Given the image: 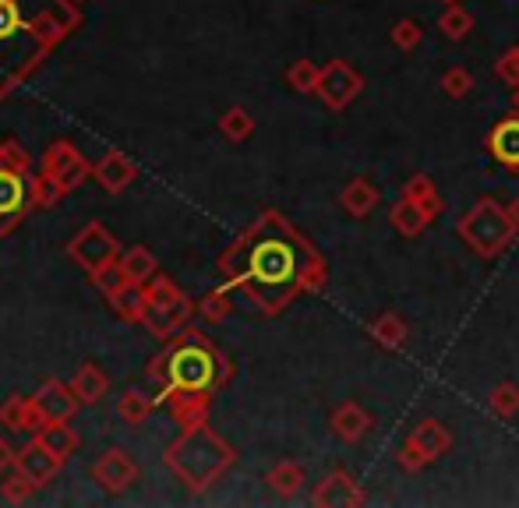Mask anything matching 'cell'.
Returning <instances> with one entry per match:
<instances>
[{
  "label": "cell",
  "instance_id": "6da1fadb",
  "mask_svg": "<svg viewBox=\"0 0 519 508\" xmlns=\"http://www.w3.org/2000/svg\"><path fill=\"white\" fill-rule=\"evenodd\" d=\"M304 265H308V251L294 233H258L248 244V258H244L241 276L251 283L255 297L265 307H279L290 293L301 286Z\"/></svg>",
  "mask_w": 519,
  "mask_h": 508
},
{
  "label": "cell",
  "instance_id": "7a4b0ae2",
  "mask_svg": "<svg viewBox=\"0 0 519 508\" xmlns=\"http://www.w3.org/2000/svg\"><path fill=\"white\" fill-rule=\"evenodd\" d=\"M68 254L75 258L78 265H82L85 272H89V276H99V272H106L110 265H117V258H121V247H117L113 233H106L103 223H89L68 244Z\"/></svg>",
  "mask_w": 519,
  "mask_h": 508
},
{
  "label": "cell",
  "instance_id": "3957f363",
  "mask_svg": "<svg viewBox=\"0 0 519 508\" xmlns=\"http://www.w3.org/2000/svg\"><path fill=\"white\" fill-rule=\"evenodd\" d=\"M145 297H149V307H145L142 322L149 325L156 336H170L177 325L184 322V297L177 293V286L170 279H152V286H145Z\"/></svg>",
  "mask_w": 519,
  "mask_h": 508
},
{
  "label": "cell",
  "instance_id": "277c9868",
  "mask_svg": "<svg viewBox=\"0 0 519 508\" xmlns=\"http://www.w3.org/2000/svg\"><path fill=\"white\" fill-rule=\"evenodd\" d=\"M166 371H170V381L177 389L202 392L216 381V357H212L205 346H181V350L170 357Z\"/></svg>",
  "mask_w": 519,
  "mask_h": 508
},
{
  "label": "cell",
  "instance_id": "5b68a950",
  "mask_svg": "<svg viewBox=\"0 0 519 508\" xmlns=\"http://www.w3.org/2000/svg\"><path fill=\"white\" fill-rule=\"evenodd\" d=\"M46 177L53 180V184L61 187V191H75L78 184H82L85 177H89V163H85L82 156H78L75 149H71L68 142H57L50 152H46Z\"/></svg>",
  "mask_w": 519,
  "mask_h": 508
},
{
  "label": "cell",
  "instance_id": "8992f818",
  "mask_svg": "<svg viewBox=\"0 0 519 508\" xmlns=\"http://www.w3.org/2000/svg\"><path fill=\"white\" fill-rule=\"evenodd\" d=\"M92 477H96L106 491L121 494L138 480V463L124 449H110L106 456H99L96 466H92Z\"/></svg>",
  "mask_w": 519,
  "mask_h": 508
},
{
  "label": "cell",
  "instance_id": "52a82bcc",
  "mask_svg": "<svg viewBox=\"0 0 519 508\" xmlns=\"http://www.w3.org/2000/svg\"><path fill=\"white\" fill-rule=\"evenodd\" d=\"M61 463H64V459H61V456H53V452L46 449V445H43V441H39V438H32L29 445H25V449L18 452V459H15L18 470L29 473V477L36 480L39 487L50 484V480L57 477V470H61Z\"/></svg>",
  "mask_w": 519,
  "mask_h": 508
},
{
  "label": "cell",
  "instance_id": "ba28073f",
  "mask_svg": "<svg viewBox=\"0 0 519 508\" xmlns=\"http://www.w3.org/2000/svg\"><path fill=\"white\" fill-rule=\"evenodd\" d=\"M32 399H36V410L43 413V420H68L78 410V403H82L75 396V389H68L64 381H46V385H39V392Z\"/></svg>",
  "mask_w": 519,
  "mask_h": 508
},
{
  "label": "cell",
  "instance_id": "9c48e42d",
  "mask_svg": "<svg viewBox=\"0 0 519 508\" xmlns=\"http://www.w3.org/2000/svg\"><path fill=\"white\" fill-rule=\"evenodd\" d=\"M92 173H96L99 187H103V191H113V195H117V191H124V187H131V180L138 177L135 163H131L128 156H121V152H106Z\"/></svg>",
  "mask_w": 519,
  "mask_h": 508
},
{
  "label": "cell",
  "instance_id": "30bf717a",
  "mask_svg": "<svg viewBox=\"0 0 519 508\" xmlns=\"http://www.w3.org/2000/svg\"><path fill=\"white\" fill-rule=\"evenodd\" d=\"M0 424L11 427V431H39L46 420H43V413L36 410V399L11 396L8 403L0 406Z\"/></svg>",
  "mask_w": 519,
  "mask_h": 508
},
{
  "label": "cell",
  "instance_id": "8fae6325",
  "mask_svg": "<svg viewBox=\"0 0 519 508\" xmlns=\"http://www.w3.org/2000/svg\"><path fill=\"white\" fill-rule=\"evenodd\" d=\"M36 438L43 441L53 456H61V459L75 456V449H78V434L68 427V420H46V424L36 431Z\"/></svg>",
  "mask_w": 519,
  "mask_h": 508
},
{
  "label": "cell",
  "instance_id": "7c38bea8",
  "mask_svg": "<svg viewBox=\"0 0 519 508\" xmlns=\"http://www.w3.org/2000/svg\"><path fill=\"white\" fill-rule=\"evenodd\" d=\"M71 389H75V396L82 399V403H99V399L106 396V389H110V378H106V371H99V367L89 360V364H82L75 371Z\"/></svg>",
  "mask_w": 519,
  "mask_h": 508
},
{
  "label": "cell",
  "instance_id": "4fadbf2b",
  "mask_svg": "<svg viewBox=\"0 0 519 508\" xmlns=\"http://www.w3.org/2000/svg\"><path fill=\"white\" fill-rule=\"evenodd\" d=\"M25 209V184L18 170H4L0 166V223H8L11 216Z\"/></svg>",
  "mask_w": 519,
  "mask_h": 508
},
{
  "label": "cell",
  "instance_id": "5bb4252c",
  "mask_svg": "<svg viewBox=\"0 0 519 508\" xmlns=\"http://www.w3.org/2000/svg\"><path fill=\"white\" fill-rule=\"evenodd\" d=\"M117 265H121V272L128 276V283H138V286L149 283L152 272H156V258L149 254V247H128V251L117 258Z\"/></svg>",
  "mask_w": 519,
  "mask_h": 508
},
{
  "label": "cell",
  "instance_id": "9a60e30c",
  "mask_svg": "<svg viewBox=\"0 0 519 508\" xmlns=\"http://www.w3.org/2000/svg\"><path fill=\"white\" fill-rule=\"evenodd\" d=\"M110 304H113V311L121 314V318H142L145 307H149V297H145V286L124 283L117 293H110Z\"/></svg>",
  "mask_w": 519,
  "mask_h": 508
},
{
  "label": "cell",
  "instance_id": "2e32d148",
  "mask_svg": "<svg viewBox=\"0 0 519 508\" xmlns=\"http://www.w3.org/2000/svg\"><path fill=\"white\" fill-rule=\"evenodd\" d=\"M36 487H39V484L29 477V473H22L18 466H11L8 477H4V484H0V494H4V498L15 501V505H18V501H29Z\"/></svg>",
  "mask_w": 519,
  "mask_h": 508
},
{
  "label": "cell",
  "instance_id": "e0dca14e",
  "mask_svg": "<svg viewBox=\"0 0 519 508\" xmlns=\"http://www.w3.org/2000/svg\"><path fill=\"white\" fill-rule=\"evenodd\" d=\"M117 417L124 420V424H142L145 417H149V399L138 396V392H124L121 399H117Z\"/></svg>",
  "mask_w": 519,
  "mask_h": 508
},
{
  "label": "cell",
  "instance_id": "ac0fdd59",
  "mask_svg": "<svg viewBox=\"0 0 519 508\" xmlns=\"http://www.w3.org/2000/svg\"><path fill=\"white\" fill-rule=\"evenodd\" d=\"M495 152L505 163H519V124H502L495 131Z\"/></svg>",
  "mask_w": 519,
  "mask_h": 508
},
{
  "label": "cell",
  "instance_id": "d6986e66",
  "mask_svg": "<svg viewBox=\"0 0 519 508\" xmlns=\"http://www.w3.org/2000/svg\"><path fill=\"white\" fill-rule=\"evenodd\" d=\"M92 279H96V286L106 293V297H110V293H117L124 283H128V276H124V272H121V265H110V269L99 272V276H92Z\"/></svg>",
  "mask_w": 519,
  "mask_h": 508
},
{
  "label": "cell",
  "instance_id": "ffe728a7",
  "mask_svg": "<svg viewBox=\"0 0 519 508\" xmlns=\"http://www.w3.org/2000/svg\"><path fill=\"white\" fill-rule=\"evenodd\" d=\"M223 131H226L230 138H244V135L251 131L248 113H244V110H230V113L223 117Z\"/></svg>",
  "mask_w": 519,
  "mask_h": 508
},
{
  "label": "cell",
  "instance_id": "44dd1931",
  "mask_svg": "<svg viewBox=\"0 0 519 508\" xmlns=\"http://www.w3.org/2000/svg\"><path fill=\"white\" fill-rule=\"evenodd\" d=\"M25 163H29V159H25V152H18V149H0V166H4V170H18L22 173L25 170Z\"/></svg>",
  "mask_w": 519,
  "mask_h": 508
},
{
  "label": "cell",
  "instance_id": "7402d4cb",
  "mask_svg": "<svg viewBox=\"0 0 519 508\" xmlns=\"http://www.w3.org/2000/svg\"><path fill=\"white\" fill-rule=\"evenodd\" d=\"M15 452H11V445L4 438H0V470H11V466H15Z\"/></svg>",
  "mask_w": 519,
  "mask_h": 508
}]
</instances>
